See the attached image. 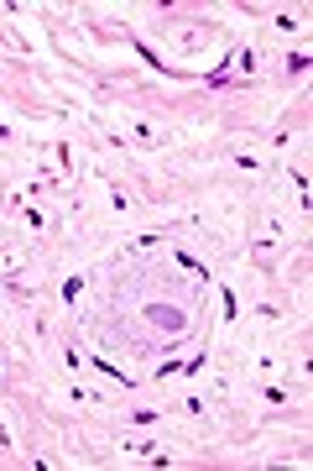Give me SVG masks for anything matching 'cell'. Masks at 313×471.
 <instances>
[{
  "mask_svg": "<svg viewBox=\"0 0 313 471\" xmlns=\"http://www.w3.org/2000/svg\"><path fill=\"white\" fill-rule=\"evenodd\" d=\"M146 319L162 325V330H183V314H178V309H146Z\"/></svg>",
  "mask_w": 313,
  "mask_h": 471,
  "instance_id": "1",
  "label": "cell"
}]
</instances>
